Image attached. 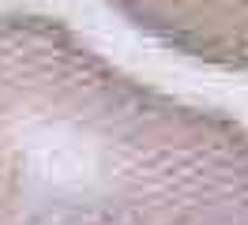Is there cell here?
I'll return each mask as SVG.
<instances>
[{
	"mask_svg": "<svg viewBox=\"0 0 248 225\" xmlns=\"http://www.w3.org/2000/svg\"><path fill=\"white\" fill-rule=\"evenodd\" d=\"M0 225H248V128L0 12Z\"/></svg>",
	"mask_w": 248,
	"mask_h": 225,
	"instance_id": "cell-1",
	"label": "cell"
},
{
	"mask_svg": "<svg viewBox=\"0 0 248 225\" xmlns=\"http://www.w3.org/2000/svg\"><path fill=\"white\" fill-rule=\"evenodd\" d=\"M124 23L207 68L248 75V0H106Z\"/></svg>",
	"mask_w": 248,
	"mask_h": 225,
	"instance_id": "cell-2",
	"label": "cell"
}]
</instances>
